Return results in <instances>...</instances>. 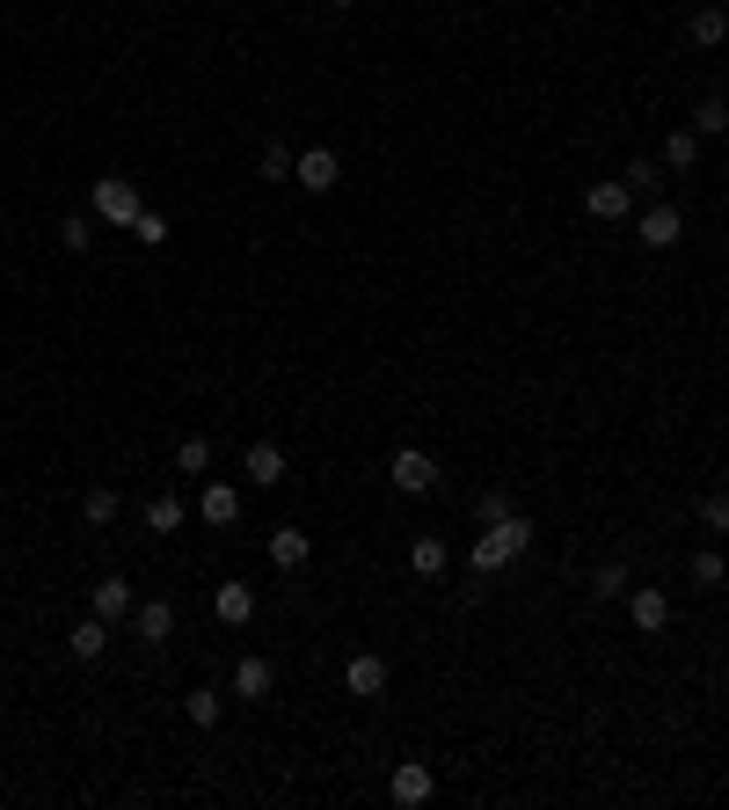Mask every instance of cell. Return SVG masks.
I'll use <instances>...</instances> for the list:
<instances>
[{
  "instance_id": "44dd1931",
  "label": "cell",
  "mask_w": 729,
  "mask_h": 810,
  "mask_svg": "<svg viewBox=\"0 0 729 810\" xmlns=\"http://www.w3.org/2000/svg\"><path fill=\"white\" fill-rule=\"evenodd\" d=\"M693 161H701V132H693V124H685V132H671V139H664V169H693Z\"/></svg>"
},
{
  "instance_id": "52a82bcc",
  "label": "cell",
  "mask_w": 729,
  "mask_h": 810,
  "mask_svg": "<svg viewBox=\"0 0 729 810\" xmlns=\"http://www.w3.org/2000/svg\"><path fill=\"white\" fill-rule=\"evenodd\" d=\"M387 796H394V803H401V810L431 803V796H437V774H431V766H423V760H401V766H394V782H387Z\"/></svg>"
},
{
  "instance_id": "9c48e42d",
  "label": "cell",
  "mask_w": 729,
  "mask_h": 810,
  "mask_svg": "<svg viewBox=\"0 0 729 810\" xmlns=\"http://www.w3.org/2000/svg\"><path fill=\"white\" fill-rule=\"evenodd\" d=\"M583 212H591L598 226H613V220H628V212H634V191L620 183V175H613V183H591V191H583Z\"/></svg>"
},
{
  "instance_id": "ac0fdd59",
  "label": "cell",
  "mask_w": 729,
  "mask_h": 810,
  "mask_svg": "<svg viewBox=\"0 0 729 810\" xmlns=\"http://www.w3.org/2000/svg\"><path fill=\"white\" fill-rule=\"evenodd\" d=\"M270 687H277V672H270V658H242V664H234V694H242V701H263Z\"/></svg>"
},
{
  "instance_id": "83f0119b",
  "label": "cell",
  "mask_w": 729,
  "mask_h": 810,
  "mask_svg": "<svg viewBox=\"0 0 729 810\" xmlns=\"http://www.w3.org/2000/svg\"><path fill=\"white\" fill-rule=\"evenodd\" d=\"M219 715H226V701H219L212 687H197L190 694V723H197V731H219Z\"/></svg>"
},
{
  "instance_id": "5bb4252c",
  "label": "cell",
  "mask_w": 729,
  "mask_h": 810,
  "mask_svg": "<svg viewBox=\"0 0 729 810\" xmlns=\"http://www.w3.org/2000/svg\"><path fill=\"white\" fill-rule=\"evenodd\" d=\"M248 482H256V490H277V482H285V453H277V445H270V439H256V445H248Z\"/></svg>"
},
{
  "instance_id": "7a4b0ae2",
  "label": "cell",
  "mask_w": 729,
  "mask_h": 810,
  "mask_svg": "<svg viewBox=\"0 0 729 810\" xmlns=\"http://www.w3.org/2000/svg\"><path fill=\"white\" fill-rule=\"evenodd\" d=\"M88 205H96V220H102V226H132V220L146 212L139 183H124V175H96V191H88Z\"/></svg>"
},
{
  "instance_id": "4316f807",
  "label": "cell",
  "mask_w": 729,
  "mask_h": 810,
  "mask_svg": "<svg viewBox=\"0 0 729 810\" xmlns=\"http://www.w3.org/2000/svg\"><path fill=\"white\" fill-rule=\"evenodd\" d=\"M634 577H628V563H598V577H591V599H620Z\"/></svg>"
},
{
  "instance_id": "8fae6325",
  "label": "cell",
  "mask_w": 729,
  "mask_h": 810,
  "mask_svg": "<svg viewBox=\"0 0 729 810\" xmlns=\"http://www.w3.org/2000/svg\"><path fill=\"white\" fill-rule=\"evenodd\" d=\"M146 533H161V540H169V533H183V526H190V504H183V496H175V490H161V496H146Z\"/></svg>"
},
{
  "instance_id": "4fadbf2b",
  "label": "cell",
  "mask_w": 729,
  "mask_h": 810,
  "mask_svg": "<svg viewBox=\"0 0 729 810\" xmlns=\"http://www.w3.org/2000/svg\"><path fill=\"white\" fill-rule=\"evenodd\" d=\"M88 606H96L102 621H132V585H124V577H96V585H88Z\"/></svg>"
},
{
  "instance_id": "e575fe53",
  "label": "cell",
  "mask_w": 729,
  "mask_h": 810,
  "mask_svg": "<svg viewBox=\"0 0 729 810\" xmlns=\"http://www.w3.org/2000/svg\"><path fill=\"white\" fill-rule=\"evenodd\" d=\"M722 15H729V0H722Z\"/></svg>"
},
{
  "instance_id": "30bf717a",
  "label": "cell",
  "mask_w": 729,
  "mask_h": 810,
  "mask_svg": "<svg viewBox=\"0 0 729 810\" xmlns=\"http://www.w3.org/2000/svg\"><path fill=\"white\" fill-rule=\"evenodd\" d=\"M132 636H139L146 650L175 642V606H169V599H146V606H132Z\"/></svg>"
},
{
  "instance_id": "7c38bea8",
  "label": "cell",
  "mask_w": 729,
  "mask_h": 810,
  "mask_svg": "<svg viewBox=\"0 0 729 810\" xmlns=\"http://www.w3.org/2000/svg\"><path fill=\"white\" fill-rule=\"evenodd\" d=\"M197 518H205V526H234V518H242V490H234V482H205Z\"/></svg>"
},
{
  "instance_id": "d4e9b609",
  "label": "cell",
  "mask_w": 729,
  "mask_h": 810,
  "mask_svg": "<svg viewBox=\"0 0 729 810\" xmlns=\"http://www.w3.org/2000/svg\"><path fill=\"white\" fill-rule=\"evenodd\" d=\"M693 585H729V563H722V548H701V555H693Z\"/></svg>"
},
{
  "instance_id": "e0dca14e",
  "label": "cell",
  "mask_w": 729,
  "mask_h": 810,
  "mask_svg": "<svg viewBox=\"0 0 729 810\" xmlns=\"http://www.w3.org/2000/svg\"><path fill=\"white\" fill-rule=\"evenodd\" d=\"M118 518H124V496L110 482H96V490L81 496V526H118Z\"/></svg>"
},
{
  "instance_id": "cb8c5ba5",
  "label": "cell",
  "mask_w": 729,
  "mask_h": 810,
  "mask_svg": "<svg viewBox=\"0 0 729 810\" xmlns=\"http://www.w3.org/2000/svg\"><path fill=\"white\" fill-rule=\"evenodd\" d=\"M693 132H701V139H722V132H729V102H722V96H707L701 110H693Z\"/></svg>"
},
{
  "instance_id": "8992f818",
  "label": "cell",
  "mask_w": 729,
  "mask_h": 810,
  "mask_svg": "<svg viewBox=\"0 0 729 810\" xmlns=\"http://www.w3.org/2000/svg\"><path fill=\"white\" fill-rule=\"evenodd\" d=\"M634 242L642 248H679L685 242V212L679 205H650V212L634 220Z\"/></svg>"
},
{
  "instance_id": "6da1fadb",
  "label": "cell",
  "mask_w": 729,
  "mask_h": 810,
  "mask_svg": "<svg viewBox=\"0 0 729 810\" xmlns=\"http://www.w3.org/2000/svg\"><path fill=\"white\" fill-rule=\"evenodd\" d=\"M533 548V518L526 512H510V518H496V526H482L474 533V548H467V569L474 577H496V569H510L518 555Z\"/></svg>"
},
{
  "instance_id": "ffe728a7",
  "label": "cell",
  "mask_w": 729,
  "mask_h": 810,
  "mask_svg": "<svg viewBox=\"0 0 729 810\" xmlns=\"http://www.w3.org/2000/svg\"><path fill=\"white\" fill-rule=\"evenodd\" d=\"M445 563H453V555H445V540H437V533L409 540V569H416V577H445Z\"/></svg>"
},
{
  "instance_id": "7402d4cb",
  "label": "cell",
  "mask_w": 729,
  "mask_h": 810,
  "mask_svg": "<svg viewBox=\"0 0 729 810\" xmlns=\"http://www.w3.org/2000/svg\"><path fill=\"white\" fill-rule=\"evenodd\" d=\"M693 45H707V51L729 45V15H722V8H701V15H693Z\"/></svg>"
},
{
  "instance_id": "484cf974",
  "label": "cell",
  "mask_w": 729,
  "mask_h": 810,
  "mask_svg": "<svg viewBox=\"0 0 729 810\" xmlns=\"http://www.w3.org/2000/svg\"><path fill=\"white\" fill-rule=\"evenodd\" d=\"M175 467H183V475H205V467H212V439H197V431H190V439L175 445Z\"/></svg>"
},
{
  "instance_id": "f1b7e54d",
  "label": "cell",
  "mask_w": 729,
  "mask_h": 810,
  "mask_svg": "<svg viewBox=\"0 0 729 810\" xmlns=\"http://www.w3.org/2000/svg\"><path fill=\"white\" fill-rule=\"evenodd\" d=\"M620 183H628L634 197H656V161H650V154H634V161H628V175H620Z\"/></svg>"
},
{
  "instance_id": "ba28073f",
  "label": "cell",
  "mask_w": 729,
  "mask_h": 810,
  "mask_svg": "<svg viewBox=\"0 0 729 810\" xmlns=\"http://www.w3.org/2000/svg\"><path fill=\"white\" fill-rule=\"evenodd\" d=\"M343 687L358 694V701H380V694H387V658H380V650H358V658L343 664Z\"/></svg>"
},
{
  "instance_id": "4dcf8cb0",
  "label": "cell",
  "mask_w": 729,
  "mask_h": 810,
  "mask_svg": "<svg viewBox=\"0 0 729 810\" xmlns=\"http://www.w3.org/2000/svg\"><path fill=\"white\" fill-rule=\"evenodd\" d=\"M496 518H510V496L504 490H482V496H474V526H496Z\"/></svg>"
},
{
  "instance_id": "3957f363",
  "label": "cell",
  "mask_w": 729,
  "mask_h": 810,
  "mask_svg": "<svg viewBox=\"0 0 729 810\" xmlns=\"http://www.w3.org/2000/svg\"><path fill=\"white\" fill-rule=\"evenodd\" d=\"M292 183H299L307 197H329V191L343 183V161H336V147H307L299 161H292Z\"/></svg>"
},
{
  "instance_id": "d6a6232c",
  "label": "cell",
  "mask_w": 729,
  "mask_h": 810,
  "mask_svg": "<svg viewBox=\"0 0 729 810\" xmlns=\"http://www.w3.org/2000/svg\"><path fill=\"white\" fill-rule=\"evenodd\" d=\"M132 234H139L146 248H161V242H169V220H161V212H139V220H132Z\"/></svg>"
},
{
  "instance_id": "836d02e7",
  "label": "cell",
  "mask_w": 729,
  "mask_h": 810,
  "mask_svg": "<svg viewBox=\"0 0 729 810\" xmlns=\"http://www.w3.org/2000/svg\"><path fill=\"white\" fill-rule=\"evenodd\" d=\"M336 8H350V0H336Z\"/></svg>"
},
{
  "instance_id": "603a6c76",
  "label": "cell",
  "mask_w": 729,
  "mask_h": 810,
  "mask_svg": "<svg viewBox=\"0 0 729 810\" xmlns=\"http://www.w3.org/2000/svg\"><path fill=\"white\" fill-rule=\"evenodd\" d=\"M292 161H299V154H292V147H277V139H270V147L256 154V175H263V183H292Z\"/></svg>"
},
{
  "instance_id": "5b68a950",
  "label": "cell",
  "mask_w": 729,
  "mask_h": 810,
  "mask_svg": "<svg viewBox=\"0 0 729 810\" xmlns=\"http://www.w3.org/2000/svg\"><path fill=\"white\" fill-rule=\"evenodd\" d=\"M628 621L642 636H664L671 628V591L664 585H628Z\"/></svg>"
},
{
  "instance_id": "d6986e66",
  "label": "cell",
  "mask_w": 729,
  "mask_h": 810,
  "mask_svg": "<svg viewBox=\"0 0 729 810\" xmlns=\"http://www.w3.org/2000/svg\"><path fill=\"white\" fill-rule=\"evenodd\" d=\"M212 614L226 621V628H242V621L256 614V591H248V585H219L212 591Z\"/></svg>"
},
{
  "instance_id": "2e32d148",
  "label": "cell",
  "mask_w": 729,
  "mask_h": 810,
  "mask_svg": "<svg viewBox=\"0 0 729 810\" xmlns=\"http://www.w3.org/2000/svg\"><path fill=\"white\" fill-rule=\"evenodd\" d=\"M307 555H314V540H307V526H277V533H270V563H277V569H299Z\"/></svg>"
},
{
  "instance_id": "1f68e13d",
  "label": "cell",
  "mask_w": 729,
  "mask_h": 810,
  "mask_svg": "<svg viewBox=\"0 0 729 810\" xmlns=\"http://www.w3.org/2000/svg\"><path fill=\"white\" fill-rule=\"evenodd\" d=\"M701 526H707V533H715V540L729 533V496H722V490H715V496H707V504H701Z\"/></svg>"
},
{
  "instance_id": "277c9868",
  "label": "cell",
  "mask_w": 729,
  "mask_h": 810,
  "mask_svg": "<svg viewBox=\"0 0 729 810\" xmlns=\"http://www.w3.org/2000/svg\"><path fill=\"white\" fill-rule=\"evenodd\" d=\"M387 482L401 496H423V490H437V461L423 453V445H401V453L387 461Z\"/></svg>"
},
{
  "instance_id": "f546056e",
  "label": "cell",
  "mask_w": 729,
  "mask_h": 810,
  "mask_svg": "<svg viewBox=\"0 0 729 810\" xmlns=\"http://www.w3.org/2000/svg\"><path fill=\"white\" fill-rule=\"evenodd\" d=\"M59 242H66L73 256H81V248L96 242V220H88V212H66V226H59Z\"/></svg>"
},
{
  "instance_id": "9a60e30c",
  "label": "cell",
  "mask_w": 729,
  "mask_h": 810,
  "mask_svg": "<svg viewBox=\"0 0 729 810\" xmlns=\"http://www.w3.org/2000/svg\"><path fill=\"white\" fill-rule=\"evenodd\" d=\"M66 650H73V658H81V664H96V658H102V650H110V621H102V614H88V621H73V636H66Z\"/></svg>"
}]
</instances>
